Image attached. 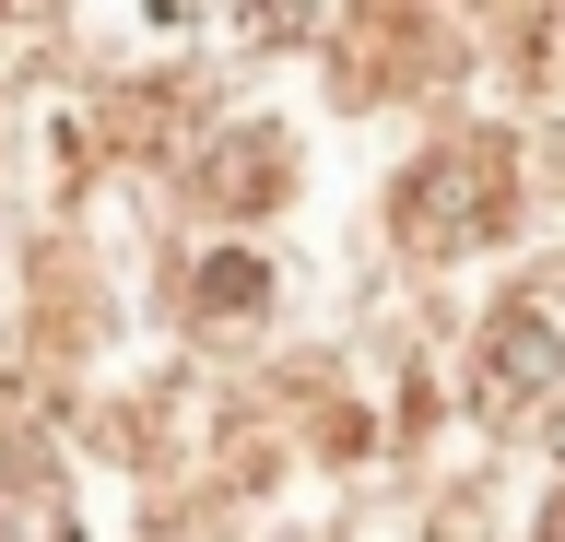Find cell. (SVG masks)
<instances>
[{"label":"cell","mask_w":565,"mask_h":542,"mask_svg":"<svg viewBox=\"0 0 565 542\" xmlns=\"http://www.w3.org/2000/svg\"><path fill=\"white\" fill-rule=\"evenodd\" d=\"M519 213V153L507 142H436L401 178V236L413 248H471V236H494V224Z\"/></svg>","instance_id":"6da1fadb"},{"label":"cell","mask_w":565,"mask_h":542,"mask_svg":"<svg viewBox=\"0 0 565 542\" xmlns=\"http://www.w3.org/2000/svg\"><path fill=\"white\" fill-rule=\"evenodd\" d=\"M542 390H565V307L554 295H519V307H494L483 342H471V413H530Z\"/></svg>","instance_id":"7a4b0ae2"},{"label":"cell","mask_w":565,"mask_h":542,"mask_svg":"<svg viewBox=\"0 0 565 542\" xmlns=\"http://www.w3.org/2000/svg\"><path fill=\"white\" fill-rule=\"evenodd\" d=\"M201 178V201H224V213H259V201H282V142L271 130H236V142H212V166H189Z\"/></svg>","instance_id":"3957f363"},{"label":"cell","mask_w":565,"mask_h":542,"mask_svg":"<svg viewBox=\"0 0 565 542\" xmlns=\"http://www.w3.org/2000/svg\"><path fill=\"white\" fill-rule=\"evenodd\" d=\"M259 295H271V259H247V248H224V259L189 272V307H201V319H247Z\"/></svg>","instance_id":"277c9868"}]
</instances>
